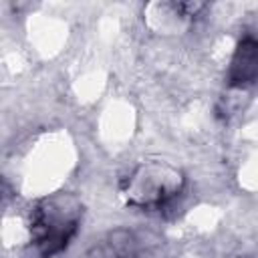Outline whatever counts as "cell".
Listing matches in <instances>:
<instances>
[{
	"mask_svg": "<svg viewBox=\"0 0 258 258\" xmlns=\"http://www.w3.org/2000/svg\"><path fill=\"white\" fill-rule=\"evenodd\" d=\"M183 187V173L167 161H143L121 183L125 202L141 210H161Z\"/></svg>",
	"mask_w": 258,
	"mask_h": 258,
	"instance_id": "obj_2",
	"label": "cell"
},
{
	"mask_svg": "<svg viewBox=\"0 0 258 258\" xmlns=\"http://www.w3.org/2000/svg\"><path fill=\"white\" fill-rule=\"evenodd\" d=\"M83 206L73 194L40 200L30 212V240L42 258L64 250L79 230Z\"/></svg>",
	"mask_w": 258,
	"mask_h": 258,
	"instance_id": "obj_1",
	"label": "cell"
},
{
	"mask_svg": "<svg viewBox=\"0 0 258 258\" xmlns=\"http://www.w3.org/2000/svg\"><path fill=\"white\" fill-rule=\"evenodd\" d=\"M258 81V38L244 36L232 56L228 83L230 87H248Z\"/></svg>",
	"mask_w": 258,
	"mask_h": 258,
	"instance_id": "obj_3",
	"label": "cell"
}]
</instances>
